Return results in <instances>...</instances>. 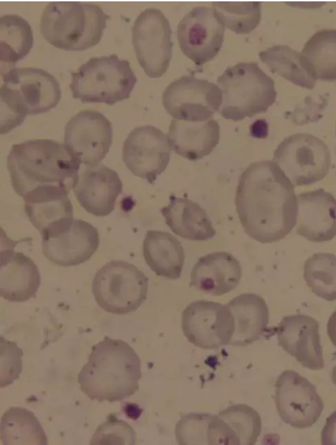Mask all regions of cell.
<instances>
[{
  "instance_id": "6da1fadb",
  "label": "cell",
  "mask_w": 336,
  "mask_h": 445,
  "mask_svg": "<svg viewBox=\"0 0 336 445\" xmlns=\"http://www.w3.org/2000/svg\"><path fill=\"white\" fill-rule=\"evenodd\" d=\"M295 186L273 161L252 163L241 174L235 205L245 232L261 243L286 237L296 225Z\"/></svg>"
},
{
  "instance_id": "7a4b0ae2",
  "label": "cell",
  "mask_w": 336,
  "mask_h": 445,
  "mask_svg": "<svg viewBox=\"0 0 336 445\" xmlns=\"http://www.w3.org/2000/svg\"><path fill=\"white\" fill-rule=\"evenodd\" d=\"M80 164L65 144L50 139L14 144L7 157L12 186L24 201L68 194L79 179Z\"/></svg>"
},
{
  "instance_id": "3957f363",
  "label": "cell",
  "mask_w": 336,
  "mask_h": 445,
  "mask_svg": "<svg viewBox=\"0 0 336 445\" xmlns=\"http://www.w3.org/2000/svg\"><path fill=\"white\" fill-rule=\"evenodd\" d=\"M82 392L99 402H119L139 387L141 360L125 341L106 336L92 347L78 375Z\"/></svg>"
},
{
  "instance_id": "277c9868",
  "label": "cell",
  "mask_w": 336,
  "mask_h": 445,
  "mask_svg": "<svg viewBox=\"0 0 336 445\" xmlns=\"http://www.w3.org/2000/svg\"><path fill=\"white\" fill-rule=\"evenodd\" d=\"M1 76V134L20 125L28 115L50 111L61 99L59 83L42 69L12 68Z\"/></svg>"
},
{
  "instance_id": "5b68a950",
  "label": "cell",
  "mask_w": 336,
  "mask_h": 445,
  "mask_svg": "<svg viewBox=\"0 0 336 445\" xmlns=\"http://www.w3.org/2000/svg\"><path fill=\"white\" fill-rule=\"evenodd\" d=\"M108 18L98 4L52 1L43 9L40 30L47 41L56 48L83 50L100 41Z\"/></svg>"
},
{
  "instance_id": "8992f818",
  "label": "cell",
  "mask_w": 336,
  "mask_h": 445,
  "mask_svg": "<svg viewBox=\"0 0 336 445\" xmlns=\"http://www.w3.org/2000/svg\"><path fill=\"white\" fill-rule=\"evenodd\" d=\"M217 81L222 93L219 112L226 119L241 121L264 113L277 98L273 80L256 63L228 67Z\"/></svg>"
},
{
  "instance_id": "52a82bcc",
  "label": "cell",
  "mask_w": 336,
  "mask_h": 445,
  "mask_svg": "<svg viewBox=\"0 0 336 445\" xmlns=\"http://www.w3.org/2000/svg\"><path fill=\"white\" fill-rule=\"evenodd\" d=\"M71 74L72 96L83 103L113 105L128 99L137 82L129 61L116 54L92 57Z\"/></svg>"
},
{
  "instance_id": "ba28073f",
  "label": "cell",
  "mask_w": 336,
  "mask_h": 445,
  "mask_svg": "<svg viewBox=\"0 0 336 445\" xmlns=\"http://www.w3.org/2000/svg\"><path fill=\"white\" fill-rule=\"evenodd\" d=\"M148 278L134 265L111 260L95 274L92 291L99 306L106 312L124 315L137 310L145 302Z\"/></svg>"
},
{
  "instance_id": "9c48e42d",
  "label": "cell",
  "mask_w": 336,
  "mask_h": 445,
  "mask_svg": "<svg viewBox=\"0 0 336 445\" xmlns=\"http://www.w3.org/2000/svg\"><path fill=\"white\" fill-rule=\"evenodd\" d=\"M273 161L294 186H305L325 178L331 158L322 140L310 134L297 133L281 141L274 151Z\"/></svg>"
},
{
  "instance_id": "30bf717a",
  "label": "cell",
  "mask_w": 336,
  "mask_h": 445,
  "mask_svg": "<svg viewBox=\"0 0 336 445\" xmlns=\"http://www.w3.org/2000/svg\"><path fill=\"white\" fill-rule=\"evenodd\" d=\"M171 35L169 21L157 8H146L136 18L132 28V45L149 77H159L168 70L173 45Z\"/></svg>"
},
{
  "instance_id": "8fae6325",
  "label": "cell",
  "mask_w": 336,
  "mask_h": 445,
  "mask_svg": "<svg viewBox=\"0 0 336 445\" xmlns=\"http://www.w3.org/2000/svg\"><path fill=\"white\" fill-rule=\"evenodd\" d=\"M162 101L165 110L174 119L202 122L210 120L219 111L222 93L212 82L184 76L166 87Z\"/></svg>"
},
{
  "instance_id": "7c38bea8",
  "label": "cell",
  "mask_w": 336,
  "mask_h": 445,
  "mask_svg": "<svg viewBox=\"0 0 336 445\" xmlns=\"http://www.w3.org/2000/svg\"><path fill=\"white\" fill-rule=\"evenodd\" d=\"M181 327L186 338L195 346L216 349L230 343L235 321L227 305L200 300L184 309Z\"/></svg>"
},
{
  "instance_id": "4fadbf2b",
  "label": "cell",
  "mask_w": 336,
  "mask_h": 445,
  "mask_svg": "<svg viewBox=\"0 0 336 445\" xmlns=\"http://www.w3.org/2000/svg\"><path fill=\"white\" fill-rule=\"evenodd\" d=\"M275 402L281 419L297 428L312 426L324 409L323 401L315 386L293 370L284 371L279 376Z\"/></svg>"
},
{
  "instance_id": "5bb4252c",
  "label": "cell",
  "mask_w": 336,
  "mask_h": 445,
  "mask_svg": "<svg viewBox=\"0 0 336 445\" xmlns=\"http://www.w3.org/2000/svg\"><path fill=\"white\" fill-rule=\"evenodd\" d=\"M112 143V123L97 111H80L65 126L66 147L81 163L87 166L99 164L108 152Z\"/></svg>"
},
{
  "instance_id": "9a60e30c",
  "label": "cell",
  "mask_w": 336,
  "mask_h": 445,
  "mask_svg": "<svg viewBox=\"0 0 336 445\" xmlns=\"http://www.w3.org/2000/svg\"><path fill=\"white\" fill-rule=\"evenodd\" d=\"M171 148L167 136L152 125L134 128L125 139L122 158L136 176L152 185L167 167Z\"/></svg>"
},
{
  "instance_id": "2e32d148",
  "label": "cell",
  "mask_w": 336,
  "mask_h": 445,
  "mask_svg": "<svg viewBox=\"0 0 336 445\" xmlns=\"http://www.w3.org/2000/svg\"><path fill=\"white\" fill-rule=\"evenodd\" d=\"M225 27L213 8H192L177 26V39L182 52L197 65L212 60L221 48Z\"/></svg>"
},
{
  "instance_id": "e0dca14e",
  "label": "cell",
  "mask_w": 336,
  "mask_h": 445,
  "mask_svg": "<svg viewBox=\"0 0 336 445\" xmlns=\"http://www.w3.org/2000/svg\"><path fill=\"white\" fill-rule=\"evenodd\" d=\"M273 330L279 345L303 366L310 370L324 368L319 324L315 319L303 314L285 316Z\"/></svg>"
},
{
  "instance_id": "ac0fdd59",
  "label": "cell",
  "mask_w": 336,
  "mask_h": 445,
  "mask_svg": "<svg viewBox=\"0 0 336 445\" xmlns=\"http://www.w3.org/2000/svg\"><path fill=\"white\" fill-rule=\"evenodd\" d=\"M99 245L97 228L84 220H74L66 229L42 238V252L52 263L71 267L90 259Z\"/></svg>"
},
{
  "instance_id": "d6986e66",
  "label": "cell",
  "mask_w": 336,
  "mask_h": 445,
  "mask_svg": "<svg viewBox=\"0 0 336 445\" xmlns=\"http://www.w3.org/2000/svg\"><path fill=\"white\" fill-rule=\"evenodd\" d=\"M296 232L310 242H322L336 236V198L320 188L297 195Z\"/></svg>"
},
{
  "instance_id": "ffe728a7",
  "label": "cell",
  "mask_w": 336,
  "mask_h": 445,
  "mask_svg": "<svg viewBox=\"0 0 336 445\" xmlns=\"http://www.w3.org/2000/svg\"><path fill=\"white\" fill-rule=\"evenodd\" d=\"M72 190L86 211L96 216H106L114 210L123 183L117 172L103 164H97L84 168Z\"/></svg>"
},
{
  "instance_id": "44dd1931",
  "label": "cell",
  "mask_w": 336,
  "mask_h": 445,
  "mask_svg": "<svg viewBox=\"0 0 336 445\" xmlns=\"http://www.w3.org/2000/svg\"><path fill=\"white\" fill-rule=\"evenodd\" d=\"M241 276V264L231 253L213 252L200 257L195 264L190 286L204 293L220 296L235 289Z\"/></svg>"
},
{
  "instance_id": "7402d4cb",
  "label": "cell",
  "mask_w": 336,
  "mask_h": 445,
  "mask_svg": "<svg viewBox=\"0 0 336 445\" xmlns=\"http://www.w3.org/2000/svg\"><path fill=\"white\" fill-rule=\"evenodd\" d=\"M13 247L1 251L0 293L8 301L21 302L36 297L41 276L34 261Z\"/></svg>"
},
{
  "instance_id": "603a6c76",
  "label": "cell",
  "mask_w": 336,
  "mask_h": 445,
  "mask_svg": "<svg viewBox=\"0 0 336 445\" xmlns=\"http://www.w3.org/2000/svg\"><path fill=\"white\" fill-rule=\"evenodd\" d=\"M219 125L214 119L190 122L172 119L167 138L171 149L190 161L210 154L219 143Z\"/></svg>"
},
{
  "instance_id": "cb8c5ba5",
  "label": "cell",
  "mask_w": 336,
  "mask_h": 445,
  "mask_svg": "<svg viewBox=\"0 0 336 445\" xmlns=\"http://www.w3.org/2000/svg\"><path fill=\"white\" fill-rule=\"evenodd\" d=\"M235 321V331L229 344L241 347L253 343L266 331L268 308L264 299L253 293L240 294L226 304Z\"/></svg>"
},
{
  "instance_id": "d4e9b609",
  "label": "cell",
  "mask_w": 336,
  "mask_h": 445,
  "mask_svg": "<svg viewBox=\"0 0 336 445\" xmlns=\"http://www.w3.org/2000/svg\"><path fill=\"white\" fill-rule=\"evenodd\" d=\"M161 213L171 231L182 238L206 241L216 234L206 211L188 198L171 196L170 203L161 209Z\"/></svg>"
},
{
  "instance_id": "484cf974",
  "label": "cell",
  "mask_w": 336,
  "mask_h": 445,
  "mask_svg": "<svg viewBox=\"0 0 336 445\" xmlns=\"http://www.w3.org/2000/svg\"><path fill=\"white\" fill-rule=\"evenodd\" d=\"M144 260L158 276L170 280L180 278L185 263L181 242L171 234L148 230L143 243Z\"/></svg>"
},
{
  "instance_id": "4316f807",
  "label": "cell",
  "mask_w": 336,
  "mask_h": 445,
  "mask_svg": "<svg viewBox=\"0 0 336 445\" xmlns=\"http://www.w3.org/2000/svg\"><path fill=\"white\" fill-rule=\"evenodd\" d=\"M25 211L41 238L59 234L74 220L68 195H59L25 202Z\"/></svg>"
},
{
  "instance_id": "83f0119b",
  "label": "cell",
  "mask_w": 336,
  "mask_h": 445,
  "mask_svg": "<svg viewBox=\"0 0 336 445\" xmlns=\"http://www.w3.org/2000/svg\"><path fill=\"white\" fill-rule=\"evenodd\" d=\"M261 61L276 73L302 87L313 89L317 80L308 59L288 45H274L259 53Z\"/></svg>"
},
{
  "instance_id": "f1b7e54d",
  "label": "cell",
  "mask_w": 336,
  "mask_h": 445,
  "mask_svg": "<svg viewBox=\"0 0 336 445\" xmlns=\"http://www.w3.org/2000/svg\"><path fill=\"white\" fill-rule=\"evenodd\" d=\"M2 444H48L46 435L34 413L21 407H11L1 418Z\"/></svg>"
},
{
  "instance_id": "f546056e",
  "label": "cell",
  "mask_w": 336,
  "mask_h": 445,
  "mask_svg": "<svg viewBox=\"0 0 336 445\" xmlns=\"http://www.w3.org/2000/svg\"><path fill=\"white\" fill-rule=\"evenodd\" d=\"M33 45V33L28 21L16 14L0 18L1 63L12 64L23 59Z\"/></svg>"
},
{
  "instance_id": "4dcf8cb0",
  "label": "cell",
  "mask_w": 336,
  "mask_h": 445,
  "mask_svg": "<svg viewBox=\"0 0 336 445\" xmlns=\"http://www.w3.org/2000/svg\"><path fill=\"white\" fill-rule=\"evenodd\" d=\"M302 53L313 66L317 79L336 81V30L317 31L306 42Z\"/></svg>"
},
{
  "instance_id": "1f68e13d",
  "label": "cell",
  "mask_w": 336,
  "mask_h": 445,
  "mask_svg": "<svg viewBox=\"0 0 336 445\" xmlns=\"http://www.w3.org/2000/svg\"><path fill=\"white\" fill-rule=\"evenodd\" d=\"M304 278L313 293L327 301L336 300V256L316 253L304 265Z\"/></svg>"
},
{
  "instance_id": "d6a6232c",
  "label": "cell",
  "mask_w": 336,
  "mask_h": 445,
  "mask_svg": "<svg viewBox=\"0 0 336 445\" xmlns=\"http://www.w3.org/2000/svg\"><path fill=\"white\" fill-rule=\"evenodd\" d=\"M212 6L217 20L238 34L250 33L261 21L259 2H214Z\"/></svg>"
},
{
  "instance_id": "836d02e7",
  "label": "cell",
  "mask_w": 336,
  "mask_h": 445,
  "mask_svg": "<svg viewBox=\"0 0 336 445\" xmlns=\"http://www.w3.org/2000/svg\"><path fill=\"white\" fill-rule=\"evenodd\" d=\"M218 415L235 434L240 444L253 445L261 431L259 414L244 404L231 405L222 410Z\"/></svg>"
},
{
  "instance_id": "e575fe53",
  "label": "cell",
  "mask_w": 336,
  "mask_h": 445,
  "mask_svg": "<svg viewBox=\"0 0 336 445\" xmlns=\"http://www.w3.org/2000/svg\"><path fill=\"white\" fill-rule=\"evenodd\" d=\"M215 415L189 413L177 424L175 437L179 444H216Z\"/></svg>"
},
{
  "instance_id": "d590c367",
  "label": "cell",
  "mask_w": 336,
  "mask_h": 445,
  "mask_svg": "<svg viewBox=\"0 0 336 445\" xmlns=\"http://www.w3.org/2000/svg\"><path fill=\"white\" fill-rule=\"evenodd\" d=\"M135 434L125 421L110 414L99 426L90 441V444H134Z\"/></svg>"
},
{
  "instance_id": "8d00e7d4",
  "label": "cell",
  "mask_w": 336,
  "mask_h": 445,
  "mask_svg": "<svg viewBox=\"0 0 336 445\" xmlns=\"http://www.w3.org/2000/svg\"><path fill=\"white\" fill-rule=\"evenodd\" d=\"M23 351L16 343L1 338V387L11 384L22 371Z\"/></svg>"
},
{
  "instance_id": "74e56055",
  "label": "cell",
  "mask_w": 336,
  "mask_h": 445,
  "mask_svg": "<svg viewBox=\"0 0 336 445\" xmlns=\"http://www.w3.org/2000/svg\"><path fill=\"white\" fill-rule=\"evenodd\" d=\"M321 443L323 445H336V411L326 419L321 433Z\"/></svg>"
},
{
  "instance_id": "f35d334b",
  "label": "cell",
  "mask_w": 336,
  "mask_h": 445,
  "mask_svg": "<svg viewBox=\"0 0 336 445\" xmlns=\"http://www.w3.org/2000/svg\"><path fill=\"white\" fill-rule=\"evenodd\" d=\"M327 334L332 344L336 346V310L330 316L327 323Z\"/></svg>"
},
{
  "instance_id": "ab89813d",
  "label": "cell",
  "mask_w": 336,
  "mask_h": 445,
  "mask_svg": "<svg viewBox=\"0 0 336 445\" xmlns=\"http://www.w3.org/2000/svg\"><path fill=\"white\" fill-rule=\"evenodd\" d=\"M331 379L332 382L336 385V366L333 369Z\"/></svg>"
}]
</instances>
